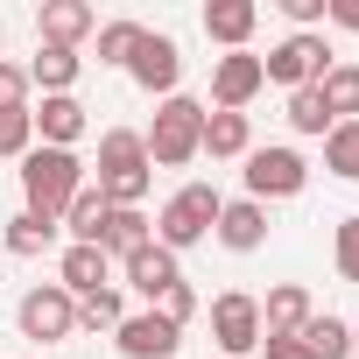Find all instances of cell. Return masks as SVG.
Here are the masks:
<instances>
[{
    "label": "cell",
    "instance_id": "1",
    "mask_svg": "<svg viewBox=\"0 0 359 359\" xmlns=\"http://www.w3.org/2000/svg\"><path fill=\"white\" fill-rule=\"evenodd\" d=\"M85 191V162L71 155V148H29L22 155V212H36V219H64V205Z\"/></svg>",
    "mask_w": 359,
    "mask_h": 359
},
{
    "label": "cell",
    "instance_id": "2",
    "mask_svg": "<svg viewBox=\"0 0 359 359\" xmlns=\"http://www.w3.org/2000/svg\"><path fill=\"white\" fill-rule=\"evenodd\" d=\"M198 141H205V106L198 99H162L155 106V127L141 134V148H148V169H184V162H198Z\"/></svg>",
    "mask_w": 359,
    "mask_h": 359
},
{
    "label": "cell",
    "instance_id": "3",
    "mask_svg": "<svg viewBox=\"0 0 359 359\" xmlns=\"http://www.w3.org/2000/svg\"><path fill=\"white\" fill-rule=\"evenodd\" d=\"M148 148H141V134L134 127H106L99 134V191H106V205H134L141 212V198H148Z\"/></svg>",
    "mask_w": 359,
    "mask_h": 359
},
{
    "label": "cell",
    "instance_id": "4",
    "mask_svg": "<svg viewBox=\"0 0 359 359\" xmlns=\"http://www.w3.org/2000/svg\"><path fill=\"white\" fill-rule=\"evenodd\" d=\"M219 191L212 184H184L169 205H162V219H155V247H169V254H184V247H198V240H212V226H219Z\"/></svg>",
    "mask_w": 359,
    "mask_h": 359
},
{
    "label": "cell",
    "instance_id": "5",
    "mask_svg": "<svg viewBox=\"0 0 359 359\" xmlns=\"http://www.w3.org/2000/svg\"><path fill=\"white\" fill-rule=\"evenodd\" d=\"M15 324H22V338L57 345V338H71V331H78V296H71V289H57V282H43V289H29V296H22Z\"/></svg>",
    "mask_w": 359,
    "mask_h": 359
},
{
    "label": "cell",
    "instance_id": "6",
    "mask_svg": "<svg viewBox=\"0 0 359 359\" xmlns=\"http://www.w3.org/2000/svg\"><path fill=\"white\" fill-rule=\"evenodd\" d=\"M310 184V162L296 148H247V198L268 205V198H296Z\"/></svg>",
    "mask_w": 359,
    "mask_h": 359
},
{
    "label": "cell",
    "instance_id": "7",
    "mask_svg": "<svg viewBox=\"0 0 359 359\" xmlns=\"http://www.w3.org/2000/svg\"><path fill=\"white\" fill-rule=\"evenodd\" d=\"M324 71H331V50H324V36H282V43L261 57V78H275V85H289V92L317 85Z\"/></svg>",
    "mask_w": 359,
    "mask_h": 359
},
{
    "label": "cell",
    "instance_id": "8",
    "mask_svg": "<svg viewBox=\"0 0 359 359\" xmlns=\"http://www.w3.org/2000/svg\"><path fill=\"white\" fill-rule=\"evenodd\" d=\"M212 338H219V352H226V359H247V352H261V303H254L247 289H226V296H212Z\"/></svg>",
    "mask_w": 359,
    "mask_h": 359
},
{
    "label": "cell",
    "instance_id": "9",
    "mask_svg": "<svg viewBox=\"0 0 359 359\" xmlns=\"http://www.w3.org/2000/svg\"><path fill=\"white\" fill-rule=\"evenodd\" d=\"M127 78H134L148 99H155V92H162V99H176V78H184V50H176L169 36H155V29H148V36H141V50L127 57Z\"/></svg>",
    "mask_w": 359,
    "mask_h": 359
},
{
    "label": "cell",
    "instance_id": "10",
    "mask_svg": "<svg viewBox=\"0 0 359 359\" xmlns=\"http://www.w3.org/2000/svg\"><path fill=\"white\" fill-rule=\"evenodd\" d=\"M268 78H261V57L254 50H226L219 64H212V113H247V99L261 92Z\"/></svg>",
    "mask_w": 359,
    "mask_h": 359
},
{
    "label": "cell",
    "instance_id": "11",
    "mask_svg": "<svg viewBox=\"0 0 359 359\" xmlns=\"http://www.w3.org/2000/svg\"><path fill=\"white\" fill-rule=\"evenodd\" d=\"M113 345H120L127 359H176L184 331H176L169 317H155V310H141V317H127V324L113 331Z\"/></svg>",
    "mask_w": 359,
    "mask_h": 359
},
{
    "label": "cell",
    "instance_id": "12",
    "mask_svg": "<svg viewBox=\"0 0 359 359\" xmlns=\"http://www.w3.org/2000/svg\"><path fill=\"white\" fill-rule=\"evenodd\" d=\"M310 317H317L310 289H303V282H275V289H268V303H261V338H296Z\"/></svg>",
    "mask_w": 359,
    "mask_h": 359
},
{
    "label": "cell",
    "instance_id": "13",
    "mask_svg": "<svg viewBox=\"0 0 359 359\" xmlns=\"http://www.w3.org/2000/svg\"><path fill=\"white\" fill-rule=\"evenodd\" d=\"M120 268H127V289H134V296H148V303H162L176 282H184V268H176V254H169V247H141V254H127Z\"/></svg>",
    "mask_w": 359,
    "mask_h": 359
},
{
    "label": "cell",
    "instance_id": "14",
    "mask_svg": "<svg viewBox=\"0 0 359 359\" xmlns=\"http://www.w3.org/2000/svg\"><path fill=\"white\" fill-rule=\"evenodd\" d=\"M212 240H219V247H233V254H254V247L268 240V205H254V198H233V205H219V226H212Z\"/></svg>",
    "mask_w": 359,
    "mask_h": 359
},
{
    "label": "cell",
    "instance_id": "15",
    "mask_svg": "<svg viewBox=\"0 0 359 359\" xmlns=\"http://www.w3.org/2000/svg\"><path fill=\"white\" fill-rule=\"evenodd\" d=\"M141 247H155V226H148V212H134V205H113V212H106V226H99V254H106V261H127V254H141Z\"/></svg>",
    "mask_w": 359,
    "mask_h": 359
},
{
    "label": "cell",
    "instance_id": "16",
    "mask_svg": "<svg viewBox=\"0 0 359 359\" xmlns=\"http://www.w3.org/2000/svg\"><path fill=\"white\" fill-rule=\"evenodd\" d=\"M29 120H36V134H43V148H71V141L85 134V106H78V92H57V99H43V106H29Z\"/></svg>",
    "mask_w": 359,
    "mask_h": 359
},
{
    "label": "cell",
    "instance_id": "17",
    "mask_svg": "<svg viewBox=\"0 0 359 359\" xmlns=\"http://www.w3.org/2000/svg\"><path fill=\"white\" fill-rule=\"evenodd\" d=\"M92 29H99V15L85 8V0H43V43L50 50H78Z\"/></svg>",
    "mask_w": 359,
    "mask_h": 359
},
{
    "label": "cell",
    "instance_id": "18",
    "mask_svg": "<svg viewBox=\"0 0 359 359\" xmlns=\"http://www.w3.org/2000/svg\"><path fill=\"white\" fill-rule=\"evenodd\" d=\"M254 22H261L254 0H205V36H212V43H226V50H247Z\"/></svg>",
    "mask_w": 359,
    "mask_h": 359
},
{
    "label": "cell",
    "instance_id": "19",
    "mask_svg": "<svg viewBox=\"0 0 359 359\" xmlns=\"http://www.w3.org/2000/svg\"><path fill=\"white\" fill-rule=\"evenodd\" d=\"M254 148V127H247V113H212L205 106V141H198V155H219V162H233V155H247Z\"/></svg>",
    "mask_w": 359,
    "mask_h": 359
},
{
    "label": "cell",
    "instance_id": "20",
    "mask_svg": "<svg viewBox=\"0 0 359 359\" xmlns=\"http://www.w3.org/2000/svg\"><path fill=\"white\" fill-rule=\"evenodd\" d=\"M106 275H113V261L99 247H64V261H57V289H71V296L106 289Z\"/></svg>",
    "mask_w": 359,
    "mask_h": 359
},
{
    "label": "cell",
    "instance_id": "21",
    "mask_svg": "<svg viewBox=\"0 0 359 359\" xmlns=\"http://www.w3.org/2000/svg\"><path fill=\"white\" fill-rule=\"evenodd\" d=\"M106 212H113V205H106V191H99V184H85V191L64 205V233H71V247H99Z\"/></svg>",
    "mask_w": 359,
    "mask_h": 359
},
{
    "label": "cell",
    "instance_id": "22",
    "mask_svg": "<svg viewBox=\"0 0 359 359\" xmlns=\"http://www.w3.org/2000/svg\"><path fill=\"white\" fill-rule=\"evenodd\" d=\"M78 71H85V57L78 50H36V64H29V85H43V99H57V92H71L78 85Z\"/></svg>",
    "mask_w": 359,
    "mask_h": 359
},
{
    "label": "cell",
    "instance_id": "23",
    "mask_svg": "<svg viewBox=\"0 0 359 359\" xmlns=\"http://www.w3.org/2000/svg\"><path fill=\"white\" fill-rule=\"evenodd\" d=\"M57 233H64L57 219L15 212V219H8V254H15V261H36V254H50V247H57Z\"/></svg>",
    "mask_w": 359,
    "mask_h": 359
},
{
    "label": "cell",
    "instance_id": "24",
    "mask_svg": "<svg viewBox=\"0 0 359 359\" xmlns=\"http://www.w3.org/2000/svg\"><path fill=\"white\" fill-rule=\"evenodd\" d=\"M296 338H303L317 359H352V324H345V317H331V310H317Z\"/></svg>",
    "mask_w": 359,
    "mask_h": 359
},
{
    "label": "cell",
    "instance_id": "25",
    "mask_svg": "<svg viewBox=\"0 0 359 359\" xmlns=\"http://www.w3.org/2000/svg\"><path fill=\"white\" fill-rule=\"evenodd\" d=\"M317 92H324L331 120H359V64H331V71L317 78Z\"/></svg>",
    "mask_w": 359,
    "mask_h": 359
},
{
    "label": "cell",
    "instance_id": "26",
    "mask_svg": "<svg viewBox=\"0 0 359 359\" xmlns=\"http://www.w3.org/2000/svg\"><path fill=\"white\" fill-rule=\"evenodd\" d=\"M324 169L345 176V184H359V120H338L324 134Z\"/></svg>",
    "mask_w": 359,
    "mask_h": 359
},
{
    "label": "cell",
    "instance_id": "27",
    "mask_svg": "<svg viewBox=\"0 0 359 359\" xmlns=\"http://www.w3.org/2000/svg\"><path fill=\"white\" fill-rule=\"evenodd\" d=\"M92 36H99V64H120V71H127V57L141 50L148 29H141V22H99Z\"/></svg>",
    "mask_w": 359,
    "mask_h": 359
},
{
    "label": "cell",
    "instance_id": "28",
    "mask_svg": "<svg viewBox=\"0 0 359 359\" xmlns=\"http://www.w3.org/2000/svg\"><path fill=\"white\" fill-rule=\"evenodd\" d=\"M289 127H296V134H331V127H338L317 85H303V92H289Z\"/></svg>",
    "mask_w": 359,
    "mask_h": 359
},
{
    "label": "cell",
    "instance_id": "29",
    "mask_svg": "<svg viewBox=\"0 0 359 359\" xmlns=\"http://www.w3.org/2000/svg\"><path fill=\"white\" fill-rule=\"evenodd\" d=\"M78 324H85V331H120V324H127L120 289H92V296H78Z\"/></svg>",
    "mask_w": 359,
    "mask_h": 359
},
{
    "label": "cell",
    "instance_id": "30",
    "mask_svg": "<svg viewBox=\"0 0 359 359\" xmlns=\"http://www.w3.org/2000/svg\"><path fill=\"white\" fill-rule=\"evenodd\" d=\"M29 148H36V120H29V106H22V113H0V155L22 162Z\"/></svg>",
    "mask_w": 359,
    "mask_h": 359
},
{
    "label": "cell",
    "instance_id": "31",
    "mask_svg": "<svg viewBox=\"0 0 359 359\" xmlns=\"http://www.w3.org/2000/svg\"><path fill=\"white\" fill-rule=\"evenodd\" d=\"M331 254H338V275H345V282H359V212H352V219H338Z\"/></svg>",
    "mask_w": 359,
    "mask_h": 359
},
{
    "label": "cell",
    "instance_id": "32",
    "mask_svg": "<svg viewBox=\"0 0 359 359\" xmlns=\"http://www.w3.org/2000/svg\"><path fill=\"white\" fill-rule=\"evenodd\" d=\"M155 317H169V324H176V331H184V324H191V317H198V289H191V282H176V289H169V296H162V303H155Z\"/></svg>",
    "mask_w": 359,
    "mask_h": 359
},
{
    "label": "cell",
    "instance_id": "33",
    "mask_svg": "<svg viewBox=\"0 0 359 359\" xmlns=\"http://www.w3.org/2000/svg\"><path fill=\"white\" fill-rule=\"evenodd\" d=\"M275 8L296 22V36H317V22L331 15V0H275Z\"/></svg>",
    "mask_w": 359,
    "mask_h": 359
},
{
    "label": "cell",
    "instance_id": "34",
    "mask_svg": "<svg viewBox=\"0 0 359 359\" xmlns=\"http://www.w3.org/2000/svg\"><path fill=\"white\" fill-rule=\"evenodd\" d=\"M22 106H29V71L0 64V113H22Z\"/></svg>",
    "mask_w": 359,
    "mask_h": 359
},
{
    "label": "cell",
    "instance_id": "35",
    "mask_svg": "<svg viewBox=\"0 0 359 359\" xmlns=\"http://www.w3.org/2000/svg\"><path fill=\"white\" fill-rule=\"evenodd\" d=\"M261 352H268V359H317L303 338H261Z\"/></svg>",
    "mask_w": 359,
    "mask_h": 359
},
{
    "label": "cell",
    "instance_id": "36",
    "mask_svg": "<svg viewBox=\"0 0 359 359\" xmlns=\"http://www.w3.org/2000/svg\"><path fill=\"white\" fill-rule=\"evenodd\" d=\"M324 22H338L345 36H359V0H331V15H324Z\"/></svg>",
    "mask_w": 359,
    "mask_h": 359
},
{
    "label": "cell",
    "instance_id": "37",
    "mask_svg": "<svg viewBox=\"0 0 359 359\" xmlns=\"http://www.w3.org/2000/svg\"><path fill=\"white\" fill-rule=\"evenodd\" d=\"M352 359H359V324H352Z\"/></svg>",
    "mask_w": 359,
    "mask_h": 359
}]
</instances>
